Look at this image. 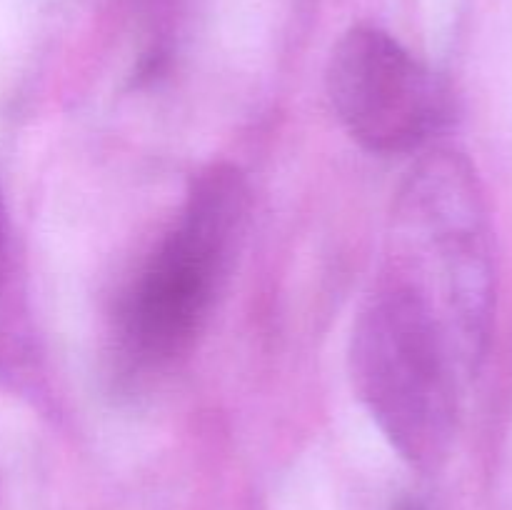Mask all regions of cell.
<instances>
[{
    "label": "cell",
    "instance_id": "obj_4",
    "mask_svg": "<svg viewBox=\"0 0 512 510\" xmlns=\"http://www.w3.org/2000/svg\"><path fill=\"white\" fill-rule=\"evenodd\" d=\"M325 83L343 128L370 153L418 150L448 118L440 80L375 25H355L338 40Z\"/></svg>",
    "mask_w": 512,
    "mask_h": 510
},
{
    "label": "cell",
    "instance_id": "obj_2",
    "mask_svg": "<svg viewBox=\"0 0 512 510\" xmlns=\"http://www.w3.org/2000/svg\"><path fill=\"white\" fill-rule=\"evenodd\" d=\"M250 195L233 165L193 178L178 223L143 265L120 308V345L140 368L190 348L228 278L248 225Z\"/></svg>",
    "mask_w": 512,
    "mask_h": 510
},
{
    "label": "cell",
    "instance_id": "obj_6",
    "mask_svg": "<svg viewBox=\"0 0 512 510\" xmlns=\"http://www.w3.org/2000/svg\"><path fill=\"white\" fill-rule=\"evenodd\" d=\"M398 510H418V508H415V505L413 503H403V505H400V508Z\"/></svg>",
    "mask_w": 512,
    "mask_h": 510
},
{
    "label": "cell",
    "instance_id": "obj_5",
    "mask_svg": "<svg viewBox=\"0 0 512 510\" xmlns=\"http://www.w3.org/2000/svg\"><path fill=\"white\" fill-rule=\"evenodd\" d=\"M8 273H10V230H8V213H5V205L0 200V293L8 285Z\"/></svg>",
    "mask_w": 512,
    "mask_h": 510
},
{
    "label": "cell",
    "instance_id": "obj_3",
    "mask_svg": "<svg viewBox=\"0 0 512 510\" xmlns=\"http://www.w3.org/2000/svg\"><path fill=\"white\" fill-rule=\"evenodd\" d=\"M350 378L380 433L415 468H433L455 433V350L403 285L380 280L350 335Z\"/></svg>",
    "mask_w": 512,
    "mask_h": 510
},
{
    "label": "cell",
    "instance_id": "obj_1",
    "mask_svg": "<svg viewBox=\"0 0 512 510\" xmlns=\"http://www.w3.org/2000/svg\"><path fill=\"white\" fill-rule=\"evenodd\" d=\"M383 280L410 290L473 368L493 320V258L483 195L458 153H430L400 185Z\"/></svg>",
    "mask_w": 512,
    "mask_h": 510
}]
</instances>
